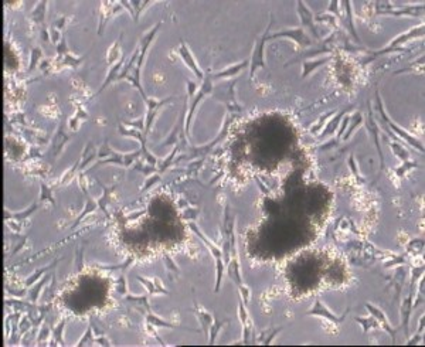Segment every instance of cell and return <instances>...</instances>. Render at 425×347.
<instances>
[{
    "mask_svg": "<svg viewBox=\"0 0 425 347\" xmlns=\"http://www.w3.org/2000/svg\"><path fill=\"white\" fill-rule=\"evenodd\" d=\"M377 98H379V95H377ZM379 106H380V112H381V115H383V118H384V119L387 121L388 125H390V126H391V128H393L394 131L397 132V133H398V135H400V136H401V138H404V139H406L407 142H410V143H411L413 146H416V148H418V149L423 152V150H424V149H423V145H421L420 142L417 141V139H414L413 136H410V135H408L407 132L401 131V129H400V128H398V126H397V125H394V123L391 122V121L388 119L387 116H386V113H384V111H383V108H381V103H380V99H379Z\"/></svg>",
    "mask_w": 425,
    "mask_h": 347,
    "instance_id": "obj_1",
    "label": "cell"
}]
</instances>
